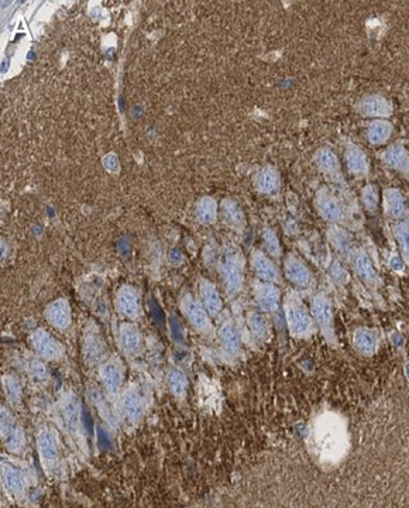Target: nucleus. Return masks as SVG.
<instances>
[{"label": "nucleus", "mask_w": 409, "mask_h": 508, "mask_svg": "<svg viewBox=\"0 0 409 508\" xmlns=\"http://www.w3.org/2000/svg\"><path fill=\"white\" fill-rule=\"evenodd\" d=\"M312 446L322 465L335 466L346 456L350 439L347 424L337 413L321 414L312 425Z\"/></svg>", "instance_id": "nucleus-1"}, {"label": "nucleus", "mask_w": 409, "mask_h": 508, "mask_svg": "<svg viewBox=\"0 0 409 508\" xmlns=\"http://www.w3.org/2000/svg\"><path fill=\"white\" fill-rule=\"evenodd\" d=\"M284 312L288 331L296 339H306L312 336L318 326L308 308L298 292H289L284 302Z\"/></svg>", "instance_id": "nucleus-2"}, {"label": "nucleus", "mask_w": 409, "mask_h": 508, "mask_svg": "<svg viewBox=\"0 0 409 508\" xmlns=\"http://www.w3.org/2000/svg\"><path fill=\"white\" fill-rule=\"evenodd\" d=\"M218 273L229 296H236L244 287V260L241 251L225 247L218 260Z\"/></svg>", "instance_id": "nucleus-3"}, {"label": "nucleus", "mask_w": 409, "mask_h": 508, "mask_svg": "<svg viewBox=\"0 0 409 508\" xmlns=\"http://www.w3.org/2000/svg\"><path fill=\"white\" fill-rule=\"evenodd\" d=\"M60 415L61 421L72 438V440L79 447H85V434H83V425H82V410H81V402L79 398L72 392L67 391L61 395L60 402Z\"/></svg>", "instance_id": "nucleus-4"}, {"label": "nucleus", "mask_w": 409, "mask_h": 508, "mask_svg": "<svg viewBox=\"0 0 409 508\" xmlns=\"http://www.w3.org/2000/svg\"><path fill=\"white\" fill-rule=\"evenodd\" d=\"M181 311L193 331L205 338H212L215 333V326L212 324V317L203 307L200 299H196L191 292H185L181 296Z\"/></svg>", "instance_id": "nucleus-5"}, {"label": "nucleus", "mask_w": 409, "mask_h": 508, "mask_svg": "<svg viewBox=\"0 0 409 508\" xmlns=\"http://www.w3.org/2000/svg\"><path fill=\"white\" fill-rule=\"evenodd\" d=\"M99 379L105 394L115 398L122 394L125 384V366L119 356H108L99 365Z\"/></svg>", "instance_id": "nucleus-6"}, {"label": "nucleus", "mask_w": 409, "mask_h": 508, "mask_svg": "<svg viewBox=\"0 0 409 508\" xmlns=\"http://www.w3.org/2000/svg\"><path fill=\"white\" fill-rule=\"evenodd\" d=\"M106 342L96 324L90 322L85 328L82 338V358L88 366H99L108 358Z\"/></svg>", "instance_id": "nucleus-7"}, {"label": "nucleus", "mask_w": 409, "mask_h": 508, "mask_svg": "<svg viewBox=\"0 0 409 508\" xmlns=\"http://www.w3.org/2000/svg\"><path fill=\"white\" fill-rule=\"evenodd\" d=\"M315 208L319 216L332 223V225H342L347 221V211L344 208L340 199L326 186L318 189L315 195Z\"/></svg>", "instance_id": "nucleus-8"}, {"label": "nucleus", "mask_w": 409, "mask_h": 508, "mask_svg": "<svg viewBox=\"0 0 409 508\" xmlns=\"http://www.w3.org/2000/svg\"><path fill=\"white\" fill-rule=\"evenodd\" d=\"M311 314L314 317V321L321 329V332L326 336L329 342L333 344L336 343L335 339V314L333 307L329 296L323 292H318L311 302Z\"/></svg>", "instance_id": "nucleus-9"}, {"label": "nucleus", "mask_w": 409, "mask_h": 508, "mask_svg": "<svg viewBox=\"0 0 409 508\" xmlns=\"http://www.w3.org/2000/svg\"><path fill=\"white\" fill-rule=\"evenodd\" d=\"M30 343L38 358L48 360V362L60 360L61 358H64V354H65V349H64L63 343L42 328L34 329L31 332Z\"/></svg>", "instance_id": "nucleus-10"}, {"label": "nucleus", "mask_w": 409, "mask_h": 508, "mask_svg": "<svg viewBox=\"0 0 409 508\" xmlns=\"http://www.w3.org/2000/svg\"><path fill=\"white\" fill-rule=\"evenodd\" d=\"M284 274L285 278L299 289H310L315 287V277L296 253H289L284 259Z\"/></svg>", "instance_id": "nucleus-11"}, {"label": "nucleus", "mask_w": 409, "mask_h": 508, "mask_svg": "<svg viewBox=\"0 0 409 508\" xmlns=\"http://www.w3.org/2000/svg\"><path fill=\"white\" fill-rule=\"evenodd\" d=\"M37 447L42 468L45 472H53L60 462V449L56 435L48 428H41L37 434Z\"/></svg>", "instance_id": "nucleus-12"}, {"label": "nucleus", "mask_w": 409, "mask_h": 508, "mask_svg": "<svg viewBox=\"0 0 409 508\" xmlns=\"http://www.w3.org/2000/svg\"><path fill=\"white\" fill-rule=\"evenodd\" d=\"M115 307L118 312L126 319L134 321L141 315V296L133 285H122L115 298Z\"/></svg>", "instance_id": "nucleus-13"}, {"label": "nucleus", "mask_w": 409, "mask_h": 508, "mask_svg": "<svg viewBox=\"0 0 409 508\" xmlns=\"http://www.w3.org/2000/svg\"><path fill=\"white\" fill-rule=\"evenodd\" d=\"M251 269L260 281H266V283H273V284H281L282 281V276L281 271L278 269V266L275 264V262L273 260V257H270L268 254L263 250H254L251 254Z\"/></svg>", "instance_id": "nucleus-14"}, {"label": "nucleus", "mask_w": 409, "mask_h": 508, "mask_svg": "<svg viewBox=\"0 0 409 508\" xmlns=\"http://www.w3.org/2000/svg\"><path fill=\"white\" fill-rule=\"evenodd\" d=\"M254 299L262 312L264 314L275 312L280 308L281 291L277 287V284L259 281L254 285Z\"/></svg>", "instance_id": "nucleus-15"}, {"label": "nucleus", "mask_w": 409, "mask_h": 508, "mask_svg": "<svg viewBox=\"0 0 409 508\" xmlns=\"http://www.w3.org/2000/svg\"><path fill=\"white\" fill-rule=\"evenodd\" d=\"M218 339L222 347V351L229 359H236L241 353V338L237 326L230 318L222 321L218 329Z\"/></svg>", "instance_id": "nucleus-16"}, {"label": "nucleus", "mask_w": 409, "mask_h": 508, "mask_svg": "<svg viewBox=\"0 0 409 508\" xmlns=\"http://www.w3.org/2000/svg\"><path fill=\"white\" fill-rule=\"evenodd\" d=\"M118 343L126 358H134L143 347V335L133 322H123L118 331Z\"/></svg>", "instance_id": "nucleus-17"}, {"label": "nucleus", "mask_w": 409, "mask_h": 508, "mask_svg": "<svg viewBox=\"0 0 409 508\" xmlns=\"http://www.w3.org/2000/svg\"><path fill=\"white\" fill-rule=\"evenodd\" d=\"M119 410L126 421L131 424L140 422L144 415V401L141 394L131 387L122 391L119 399Z\"/></svg>", "instance_id": "nucleus-18"}, {"label": "nucleus", "mask_w": 409, "mask_h": 508, "mask_svg": "<svg viewBox=\"0 0 409 508\" xmlns=\"http://www.w3.org/2000/svg\"><path fill=\"white\" fill-rule=\"evenodd\" d=\"M47 322L57 331H67L72 322L71 305L65 298L54 299L45 308Z\"/></svg>", "instance_id": "nucleus-19"}, {"label": "nucleus", "mask_w": 409, "mask_h": 508, "mask_svg": "<svg viewBox=\"0 0 409 508\" xmlns=\"http://www.w3.org/2000/svg\"><path fill=\"white\" fill-rule=\"evenodd\" d=\"M357 111H359L360 115H363L364 118L378 120V119H387L392 115V105L390 104V100L387 97L381 95H369L359 102Z\"/></svg>", "instance_id": "nucleus-20"}, {"label": "nucleus", "mask_w": 409, "mask_h": 508, "mask_svg": "<svg viewBox=\"0 0 409 508\" xmlns=\"http://www.w3.org/2000/svg\"><path fill=\"white\" fill-rule=\"evenodd\" d=\"M199 298H200V302L203 303V307L207 308V311L212 317V319H216L220 317V314L223 311V301H222L219 289L216 288V285L212 281H209L207 278H202L199 281Z\"/></svg>", "instance_id": "nucleus-21"}, {"label": "nucleus", "mask_w": 409, "mask_h": 508, "mask_svg": "<svg viewBox=\"0 0 409 508\" xmlns=\"http://www.w3.org/2000/svg\"><path fill=\"white\" fill-rule=\"evenodd\" d=\"M383 208L385 216L394 221H403L408 218V207L402 192L396 188H387L383 193Z\"/></svg>", "instance_id": "nucleus-22"}, {"label": "nucleus", "mask_w": 409, "mask_h": 508, "mask_svg": "<svg viewBox=\"0 0 409 508\" xmlns=\"http://www.w3.org/2000/svg\"><path fill=\"white\" fill-rule=\"evenodd\" d=\"M353 260V267L355 274L359 276V278L370 288H376L378 284V274L374 269V264L370 259V256L367 254V251L364 250H357L353 253L351 256Z\"/></svg>", "instance_id": "nucleus-23"}, {"label": "nucleus", "mask_w": 409, "mask_h": 508, "mask_svg": "<svg viewBox=\"0 0 409 508\" xmlns=\"http://www.w3.org/2000/svg\"><path fill=\"white\" fill-rule=\"evenodd\" d=\"M315 161L322 174H325L332 181L343 182L342 164L333 150H330V148L318 150L316 156H315Z\"/></svg>", "instance_id": "nucleus-24"}, {"label": "nucleus", "mask_w": 409, "mask_h": 508, "mask_svg": "<svg viewBox=\"0 0 409 508\" xmlns=\"http://www.w3.org/2000/svg\"><path fill=\"white\" fill-rule=\"evenodd\" d=\"M219 215L222 221L230 228L237 232H243L246 228V216L239 207V203L230 198H225L219 203Z\"/></svg>", "instance_id": "nucleus-25"}, {"label": "nucleus", "mask_w": 409, "mask_h": 508, "mask_svg": "<svg viewBox=\"0 0 409 508\" xmlns=\"http://www.w3.org/2000/svg\"><path fill=\"white\" fill-rule=\"evenodd\" d=\"M2 483L5 490L13 497H22L27 489V479L24 473L8 463L2 465Z\"/></svg>", "instance_id": "nucleus-26"}, {"label": "nucleus", "mask_w": 409, "mask_h": 508, "mask_svg": "<svg viewBox=\"0 0 409 508\" xmlns=\"http://www.w3.org/2000/svg\"><path fill=\"white\" fill-rule=\"evenodd\" d=\"M344 164L348 173L355 177H364L370 170V161L359 145H348L346 148Z\"/></svg>", "instance_id": "nucleus-27"}, {"label": "nucleus", "mask_w": 409, "mask_h": 508, "mask_svg": "<svg viewBox=\"0 0 409 508\" xmlns=\"http://www.w3.org/2000/svg\"><path fill=\"white\" fill-rule=\"evenodd\" d=\"M254 185L263 195H275L281 186V178L274 167H263L254 178Z\"/></svg>", "instance_id": "nucleus-28"}, {"label": "nucleus", "mask_w": 409, "mask_h": 508, "mask_svg": "<svg viewBox=\"0 0 409 508\" xmlns=\"http://www.w3.org/2000/svg\"><path fill=\"white\" fill-rule=\"evenodd\" d=\"M353 346L363 356H373L378 347V335L370 328H357L353 332Z\"/></svg>", "instance_id": "nucleus-29"}, {"label": "nucleus", "mask_w": 409, "mask_h": 508, "mask_svg": "<svg viewBox=\"0 0 409 508\" xmlns=\"http://www.w3.org/2000/svg\"><path fill=\"white\" fill-rule=\"evenodd\" d=\"M384 161L387 163V166H390L403 177L409 178V154L403 145H390L384 154Z\"/></svg>", "instance_id": "nucleus-30"}, {"label": "nucleus", "mask_w": 409, "mask_h": 508, "mask_svg": "<svg viewBox=\"0 0 409 508\" xmlns=\"http://www.w3.org/2000/svg\"><path fill=\"white\" fill-rule=\"evenodd\" d=\"M195 216L202 225H214L219 216V205L212 196H202L195 203Z\"/></svg>", "instance_id": "nucleus-31"}, {"label": "nucleus", "mask_w": 409, "mask_h": 508, "mask_svg": "<svg viewBox=\"0 0 409 508\" xmlns=\"http://www.w3.org/2000/svg\"><path fill=\"white\" fill-rule=\"evenodd\" d=\"M248 331L252 336V339L259 343H264L267 338L270 336V326L268 321L264 317V312L262 311H250L246 318Z\"/></svg>", "instance_id": "nucleus-32"}, {"label": "nucleus", "mask_w": 409, "mask_h": 508, "mask_svg": "<svg viewBox=\"0 0 409 508\" xmlns=\"http://www.w3.org/2000/svg\"><path fill=\"white\" fill-rule=\"evenodd\" d=\"M328 237L333 248L344 257L353 256V237L339 225H332L328 230Z\"/></svg>", "instance_id": "nucleus-33"}, {"label": "nucleus", "mask_w": 409, "mask_h": 508, "mask_svg": "<svg viewBox=\"0 0 409 508\" xmlns=\"http://www.w3.org/2000/svg\"><path fill=\"white\" fill-rule=\"evenodd\" d=\"M88 394H89V398H90L92 404L95 405V408L97 410L99 415L104 418L111 427L116 428L118 427V417L113 414V411L109 406L104 392H102V390H99L97 387H89Z\"/></svg>", "instance_id": "nucleus-34"}, {"label": "nucleus", "mask_w": 409, "mask_h": 508, "mask_svg": "<svg viewBox=\"0 0 409 508\" xmlns=\"http://www.w3.org/2000/svg\"><path fill=\"white\" fill-rule=\"evenodd\" d=\"M392 132L394 127L390 120L387 119L373 120L367 127V140L374 145H381L391 138Z\"/></svg>", "instance_id": "nucleus-35"}, {"label": "nucleus", "mask_w": 409, "mask_h": 508, "mask_svg": "<svg viewBox=\"0 0 409 508\" xmlns=\"http://www.w3.org/2000/svg\"><path fill=\"white\" fill-rule=\"evenodd\" d=\"M394 237L399 246L401 256L406 264H409V219L398 221L392 226Z\"/></svg>", "instance_id": "nucleus-36"}, {"label": "nucleus", "mask_w": 409, "mask_h": 508, "mask_svg": "<svg viewBox=\"0 0 409 508\" xmlns=\"http://www.w3.org/2000/svg\"><path fill=\"white\" fill-rule=\"evenodd\" d=\"M167 386L175 397L182 398V397H185L186 390H188V379L181 370L173 369L167 374Z\"/></svg>", "instance_id": "nucleus-37"}, {"label": "nucleus", "mask_w": 409, "mask_h": 508, "mask_svg": "<svg viewBox=\"0 0 409 508\" xmlns=\"http://www.w3.org/2000/svg\"><path fill=\"white\" fill-rule=\"evenodd\" d=\"M262 240H263L264 251L268 254L270 257L278 259L281 256V254H282V248H281L280 239H278L277 233L271 228H266L264 229V232L262 235Z\"/></svg>", "instance_id": "nucleus-38"}, {"label": "nucleus", "mask_w": 409, "mask_h": 508, "mask_svg": "<svg viewBox=\"0 0 409 508\" xmlns=\"http://www.w3.org/2000/svg\"><path fill=\"white\" fill-rule=\"evenodd\" d=\"M2 386H3V390H5V394H6L8 399H10L12 402H20L22 401L23 388H22V384L17 380L16 376L5 374L3 379H2Z\"/></svg>", "instance_id": "nucleus-39"}, {"label": "nucleus", "mask_w": 409, "mask_h": 508, "mask_svg": "<svg viewBox=\"0 0 409 508\" xmlns=\"http://www.w3.org/2000/svg\"><path fill=\"white\" fill-rule=\"evenodd\" d=\"M362 202L363 207L366 208V211L369 212H376L378 209V203H380V195H378V189L376 185H366L362 191Z\"/></svg>", "instance_id": "nucleus-40"}, {"label": "nucleus", "mask_w": 409, "mask_h": 508, "mask_svg": "<svg viewBox=\"0 0 409 508\" xmlns=\"http://www.w3.org/2000/svg\"><path fill=\"white\" fill-rule=\"evenodd\" d=\"M5 445H6V449L9 452H13V453H17L23 449V445H24V435H23V431L22 428L17 425L12 434H9L5 439H3Z\"/></svg>", "instance_id": "nucleus-41"}, {"label": "nucleus", "mask_w": 409, "mask_h": 508, "mask_svg": "<svg viewBox=\"0 0 409 508\" xmlns=\"http://www.w3.org/2000/svg\"><path fill=\"white\" fill-rule=\"evenodd\" d=\"M330 276H332V278L335 280V281H337L339 284H344V283H347V280H348V274L346 273V270L340 266V263L339 262H335L333 263V266L330 267Z\"/></svg>", "instance_id": "nucleus-42"}, {"label": "nucleus", "mask_w": 409, "mask_h": 508, "mask_svg": "<svg viewBox=\"0 0 409 508\" xmlns=\"http://www.w3.org/2000/svg\"><path fill=\"white\" fill-rule=\"evenodd\" d=\"M30 372L35 379H45L47 377V367L41 360H33L30 363Z\"/></svg>", "instance_id": "nucleus-43"}, {"label": "nucleus", "mask_w": 409, "mask_h": 508, "mask_svg": "<svg viewBox=\"0 0 409 508\" xmlns=\"http://www.w3.org/2000/svg\"><path fill=\"white\" fill-rule=\"evenodd\" d=\"M104 166L112 171V173H116L119 170V160L115 154H108L105 159H104Z\"/></svg>", "instance_id": "nucleus-44"}, {"label": "nucleus", "mask_w": 409, "mask_h": 508, "mask_svg": "<svg viewBox=\"0 0 409 508\" xmlns=\"http://www.w3.org/2000/svg\"><path fill=\"white\" fill-rule=\"evenodd\" d=\"M408 367H409V365H408Z\"/></svg>", "instance_id": "nucleus-45"}]
</instances>
